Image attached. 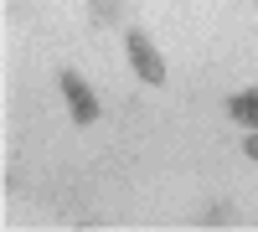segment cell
<instances>
[{"instance_id": "obj_2", "label": "cell", "mask_w": 258, "mask_h": 232, "mask_svg": "<svg viewBox=\"0 0 258 232\" xmlns=\"http://www.w3.org/2000/svg\"><path fill=\"white\" fill-rule=\"evenodd\" d=\"M57 88H62V98H68V109H73V124H93V119H98V98H93V88H88L73 67L57 72Z\"/></svg>"}, {"instance_id": "obj_1", "label": "cell", "mask_w": 258, "mask_h": 232, "mask_svg": "<svg viewBox=\"0 0 258 232\" xmlns=\"http://www.w3.org/2000/svg\"><path fill=\"white\" fill-rule=\"evenodd\" d=\"M124 52H129V67H135L140 83H150V88H160V83H165V62H160L155 41H150L140 26H129V31H124Z\"/></svg>"}, {"instance_id": "obj_6", "label": "cell", "mask_w": 258, "mask_h": 232, "mask_svg": "<svg viewBox=\"0 0 258 232\" xmlns=\"http://www.w3.org/2000/svg\"><path fill=\"white\" fill-rule=\"evenodd\" d=\"M243 155H248V160H258V129H248V134H243Z\"/></svg>"}, {"instance_id": "obj_3", "label": "cell", "mask_w": 258, "mask_h": 232, "mask_svg": "<svg viewBox=\"0 0 258 232\" xmlns=\"http://www.w3.org/2000/svg\"><path fill=\"white\" fill-rule=\"evenodd\" d=\"M227 119L243 124V129H258V88H243L227 98Z\"/></svg>"}, {"instance_id": "obj_4", "label": "cell", "mask_w": 258, "mask_h": 232, "mask_svg": "<svg viewBox=\"0 0 258 232\" xmlns=\"http://www.w3.org/2000/svg\"><path fill=\"white\" fill-rule=\"evenodd\" d=\"M202 222H207V227H227V222H232V201H212L207 212H202Z\"/></svg>"}, {"instance_id": "obj_5", "label": "cell", "mask_w": 258, "mask_h": 232, "mask_svg": "<svg viewBox=\"0 0 258 232\" xmlns=\"http://www.w3.org/2000/svg\"><path fill=\"white\" fill-rule=\"evenodd\" d=\"M88 11H93V21H98V26H109V21L119 16V0H88Z\"/></svg>"}]
</instances>
